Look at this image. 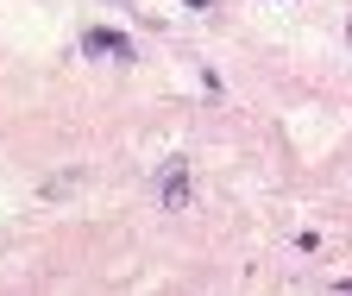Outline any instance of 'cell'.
<instances>
[{
	"label": "cell",
	"instance_id": "cell-1",
	"mask_svg": "<svg viewBox=\"0 0 352 296\" xmlns=\"http://www.w3.org/2000/svg\"><path fill=\"white\" fill-rule=\"evenodd\" d=\"M82 57H107V63H132L139 51H132V38H120V32H107V25H88V32H82Z\"/></svg>",
	"mask_w": 352,
	"mask_h": 296
},
{
	"label": "cell",
	"instance_id": "cell-2",
	"mask_svg": "<svg viewBox=\"0 0 352 296\" xmlns=\"http://www.w3.org/2000/svg\"><path fill=\"white\" fill-rule=\"evenodd\" d=\"M157 202L170 208V215H183V208H189V171H183V158H170V164H164V177H157Z\"/></svg>",
	"mask_w": 352,
	"mask_h": 296
},
{
	"label": "cell",
	"instance_id": "cell-4",
	"mask_svg": "<svg viewBox=\"0 0 352 296\" xmlns=\"http://www.w3.org/2000/svg\"><path fill=\"white\" fill-rule=\"evenodd\" d=\"M189 7H214V0H189Z\"/></svg>",
	"mask_w": 352,
	"mask_h": 296
},
{
	"label": "cell",
	"instance_id": "cell-5",
	"mask_svg": "<svg viewBox=\"0 0 352 296\" xmlns=\"http://www.w3.org/2000/svg\"><path fill=\"white\" fill-rule=\"evenodd\" d=\"M346 38H352V19H346Z\"/></svg>",
	"mask_w": 352,
	"mask_h": 296
},
{
	"label": "cell",
	"instance_id": "cell-3",
	"mask_svg": "<svg viewBox=\"0 0 352 296\" xmlns=\"http://www.w3.org/2000/svg\"><path fill=\"white\" fill-rule=\"evenodd\" d=\"M333 290H346V296H352V277H340V284H333Z\"/></svg>",
	"mask_w": 352,
	"mask_h": 296
}]
</instances>
